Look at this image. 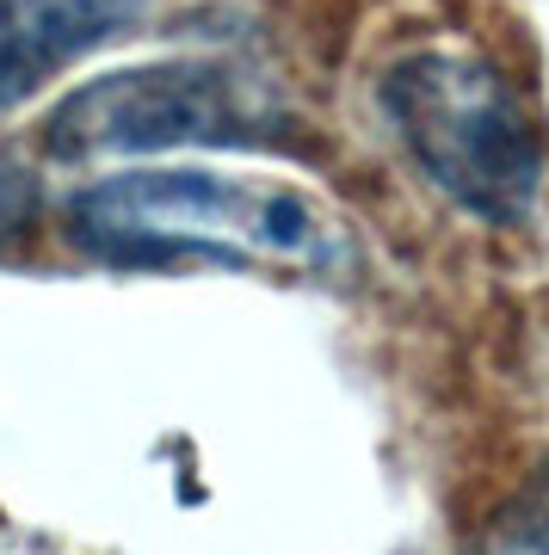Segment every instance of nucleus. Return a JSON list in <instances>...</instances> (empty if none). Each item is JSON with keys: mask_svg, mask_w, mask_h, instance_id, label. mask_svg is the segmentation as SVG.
<instances>
[{"mask_svg": "<svg viewBox=\"0 0 549 555\" xmlns=\"http://www.w3.org/2000/svg\"><path fill=\"white\" fill-rule=\"evenodd\" d=\"M284 105L235 62H155L87 80L50 112L43 142L62 160L155 155V149H254L278 142Z\"/></svg>", "mask_w": 549, "mask_h": 555, "instance_id": "7ed1b4c3", "label": "nucleus"}, {"mask_svg": "<svg viewBox=\"0 0 549 555\" xmlns=\"http://www.w3.org/2000/svg\"><path fill=\"white\" fill-rule=\"evenodd\" d=\"M38 222V179L25 173L20 160L0 155V241L25 235Z\"/></svg>", "mask_w": 549, "mask_h": 555, "instance_id": "423d86ee", "label": "nucleus"}, {"mask_svg": "<svg viewBox=\"0 0 549 555\" xmlns=\"http://www.w3.org/2000/svg\"><path fill=\"white\" fill-rule=\"evenodd\" d=\"M383 112L451 204L488 222L531 210L544 185V137L500 68L470 50H413L383 75Z\"/></svg>", "mask_w": 549, "mask_h": 555, "instance_id": "f03ea898", "label": "nucleus"}, {"mask_svg": "<svg viewBox=\"0 0 549 555\" xmlns=\"http://www.w3.org/2000/svg\"><path fill=\"white\" fill-rule=\"evenodd\" d=\"M463 555H549V469L519 481L488 513V525L470 537Z\"/></svg>", "mask_w": 549, "mask_h": 555, "instance_id": "39448f33", "label": "nucleus"}, {"mask_svg": "<svg viewBox=\"0 0 549 555\" xmlns=\"http://www.w3.org/2000/svg\"><path fill=\"white\" fill-rule=\"evenodd\" d=\"M137 13L142 0H0V112L43 93Z\"/></svg>", "mask_w": 549, "mask_h": 555, "instance_id": "20e7f679", "label": "nucleus"}, {"mask_svg": "<svg viewBox=\"0 0 549 555\" xmlns=\"http://www.w3.org/2000/svg\"><path fill=\"white\" fill-rule=\"evenodd\" d=\"M68 241L105 266H278V272L346 284L358 272L353 229L321 198L272 185V179H229L197 167L99 179L68 198Z\"/></svg>", "mask_w": 549, "mask_h": 555, "instance_id": "f257e3e1", "label": "nucleus"}]
</instances>
